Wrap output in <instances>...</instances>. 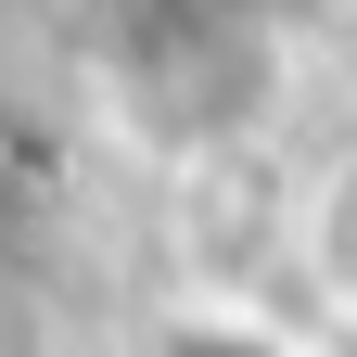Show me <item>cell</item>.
<instances>
[{
  "instance_id": "6da1fadb",
  "label": "cell",
  "mask_w": 357,
  "mask_h": 357,
  "mask_svg": "<svg viewBox=\"0 0 357 357\" xmlns=\"http://www.w3.org/2000/svg\"><path fill=\"white\" fill-rule=\"evenodd\" d=\"M294 268L319 281V306L357 319V153H332V166L294 192Z\"/></svg>"
}]
</instances>
